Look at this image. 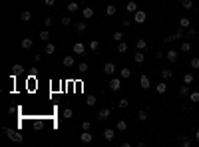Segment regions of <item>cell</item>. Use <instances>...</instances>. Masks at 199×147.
I'll return each mask as SVG.
<instances>
[{
    "label": "cell",
    "instance_id": "obj_1",
    "mask_svg": "<svg viewBox=\"0 0 199 147\" xmlns=\"http://www.w3.org/2000/svg\"><path fill=\"white\" fill-rule=\"evenodd\" d=\"M181 38H185V30L183 28H177L173 34H169L167 38H163V42L169 44V42H177V40H181Z\"/></svg>",
    "mask_w": 199,
    "mask_h": 147
},
{
    "label": "cell",
    "instance_id": "obj_2",
    "mask_svg": "<svg viewBox=\"0 0 199 147\" xmlns=\"http://www.w3.org/2000/svg\"><path fill=\"white\" fill-rule=\"evenodd\" d=\"M108 88L112 91H119V88H122V78H112V80L108 81Z\"/></svg>",
    "mask_w": 199,
    "mask_h": 147
},
{
    "label": "cell",
    "instance_id": "obj_3",
    "mask_svg": "<svg viewBox=\"0 0 199 147\" xmlns=\"http://www.w3.org/2000/svg\"><path fill=\"white\" fill-rule=\"evenodd\" d=\"M4 131H6V135H8V137L12 139V141H16V143H22V139H24V137L20 135L18 131H12V129H8V127H6Z\"/></svg>",
    "mask_w": 199,
    "mask_h": 147
},
{
    "label": "cell",
    "instance_id": "obj_4",
    "mask_svg": "<svg viewBox=\"0 0 199 147\" xmlns=\"http://www.w3.org/2000/svg\"><path fill=\"white\" fill-rule=\"evenodd\" d=\"M177 58H179V52H177V50H173V48L165 52V60H167V62L173 64V62H177Z\"/></svg>",
    "mask_w": 199,
    "mask_h": 147
},
{
    "label": "cell",
    "instance_id": "obj_5",
    "mask_svg": "<svg viewBox=\"0 0 199 147\" xmlns=\"http://www.w3.org/2000/svg\"><path fill=\"white\" fill-rule=\"evenodd\" d=\"M147 20V14L143 12V10H138V12H133V22H138V24H143Z\"/></svg>",
    "mask_w": 199,
    "mask_h": 147
},
{
    "label": "cell",
    "instance_id": "obj_6",
    "mask_svg": "<svg viewBox=\"0 0 199 147\" xmlns=\"http://www.w3.org/2000/svg\"><path fill=\"white\" fill-rule=\"evenodd\" d=\"M139 88H142V90H149V88H152V81H149V78H147L145 74L139 76Z\"/></svg>",
    "mask_w": 199,
    "mask_h": 147
},
{
    "label": "cell",
    "instance_id": "obj_7",
    "mask_svg": "<svg viewBox=\"0 0 199 147\" xmlns=\"http://www.w3.org/2000/svg\"><path fill=\"white\" fill-rule=\"evenodd\" d=\"M109 113H112V109H109V107H102L98 111V119H100V121H104V119L109 117Z\"/></svg>",
    "mask_w": 199,
    "mask_h": 147
},
{
    "label": "cell",
    "instance_id": "obj_8",
    "mask_svg": "<svg viewBox=\"0 0 199 147\" xmlns=\"http://www.w3.org/2000/svg\"><path fill=\"white\" fill-rule=\"evenodd\" d=\"M116 131H118V129H104V139H106V141H112V139H114L116 137Z\"/></svg>",
    "mask_w": 199,
    "mask_h": 147
},
{
    "label": "cell",
    "instance_id": "obj_9",
    "mask_svg": "<svg viewBox=\"0 0 199 147\" xmlns=\"http://www.w3.org/2000/svg\"><path fill=\"white\" fill-rule=\"evenodd\" d=\"M80 139H82V143H92V141H94V135H92L90 129H88V131H84L80 135Z\"/></svg>",
    "mask_w": 199,
    "mask_h": 147
},
{
    "label": "cell",
    "instance_id": "obj_10",
    "mask_svg": "<svg viewBox=\"0 0 199 147\" xmlns=\"http://www.w3.org/2000/svg\"><path fill=\"white\" fill-rule=\"evenodd\" d=\"M114 72H116V64H114V62H108V64L104 66V74H106V76H112Z\"/></svg>",
    "mask_w": 199,
    "mask_h": 147
},
{
    "label": "cell",
    "instance_id": "obj_11",
    "mask_svg": "<svg viewBox=\"0 0 199 147\" xmlns=\"http://www.w3.org/2000/svg\"><path fill=\"white\" fill-rule=\"evenodd\" d=\"M143 60H145V54H143L142 50H138V52L133 54V62L135 64H143Z\"/></svg>",
    "mask_w": 199,
    "mask_h": 147
},
{
    "label": "cell",
    "instance_id": "obj_12",
    "mask_svg": "<svg viewBox=\"0 0 199 147\" xmlns=\"http://www.w3.org/2000/svg\"><path fill=\"white\" fill-rule=\"evenodd\" d=\"M62 64H64V68H72L74 64H76V58H74V56H66L64 60H62Z\"/></svg>",
    "mask_w": 199,
    "mask_h": 147
},
{
    "label": "cell",
    "instance_id": "obj_13",
    "mask_svg": "<svg viewBox=\"0 0 199 147\" xmlns=\"http://www.w3.org/2000/svg\"><path fill=\"white\" fill-rule=\"evenodd\" d=\"M155 91H157L159 95H163V94L167 91V84H165V80H163V81H159V84L155 85Z\"/></svg>",
    "mask_w": 199,
    "mask_h": 147
},
{
    "label": "cell",
    "instance_id": "obj_14",
    "mask_svg": "<svg viewBox=\"0 0 199 147\" xmlns=\"http://www.w3.org/2000/svg\"><path fill=\"white\" fill-rule=\"evenodd\" d=\"M177 24H179V28L187 30V28H189V26H191V20L187 18V16H183V18H179V22H177Z\"/></svg>",
    "mask_w": 199,
    "mask_h": 147
},
{
    "label": "cell",
    "instance_id": "obj_15",
    "mask_svg": "<svg viewBox=\"0 0 199 147\" xmlns=\"http://www.w3.org/2000/svg\"><path fill=\"white\" fill-rule=\"evenodd\" d=\"M68 12H70V14H76L78 10H80V4H78V2H68Z\"/></svg>",
    "mask_w": 199,
    "mask_h": 147
},
{
    "label": "cell",
    "instance_id": "obj_16",
    "mask_svg": "<svg viewBox=\"0 0 199 147\" xmlns=\"http://www.w3.org/2000/svg\"><path fill=\"white\" fill-rule=\"evenodd\" d=\"M20 20H22V22H30V20H32V12H30V10H22V12H20Z\"/></svg>",
    "mask_w": 199,
    "mask_h": 147
},
{
    "label": "cell",
    "instance_id": "obj_17",
    "mask_svg": "<svg viewBox=\"0 0 199 147\" xmlns=\"http://www.w3.org/2000/svg\"><path fill=\"white\" fill-rule=\"evenodd\" d=\"M119 78H122V80H129V78H132V70H129V68H122V70H119Z\"/></svg>",
    "mask_w": 199,
    "mask_h": 147
},
{
    "label": "cell",
    "instance_id": "obj_18",
    "mask_svg": "<svg viewBox=\"0 0 199 147\" xmlns=\"http://www.w3.org/2000/svg\"><path fill=\"white\" fill-rule=\"evenodd\" d=\"M72 50H74V54H84V52H86V46H84L82 42H76Z\"/></svg>",
    "mask_w": 199,
    "mask_h": 147
},
{
    "label": "cell",
    "instance_id": "obj_19",
    "mask_svg": "<svg viewBox=\"0 0 199 147\" xmlns=\"http://www.w3.org/2000/svg\"><path fill=\"white\" fill-rule=\"evenodd\" d=\"M116 14H118V6H114V4L106 6V16H116Z\"/></svg>",
    "mask_w": 199,
    "mask_h": 147
},
{
    "label": "cell",
    "instance_id": "obj_20",
    "mask_svg": "<svg viewBox=\"0 0 199 147\" xmlns=\"http://www.w3.org/2000/svg\"><path fill=\"white\" fill-rule=\"evenodd\" d=\"M82 14H84V18H86V20H90L92 16H94V8H92V6H86V8L82 10Z\"/></svg>",
    "mask_w": 199,
    "mask_h": 147
},
{
    "label": "cell",
    "instance_id": "obj_21",
    "mask_svg": "<svg viewBox=\"0 0 199 147\" xmlns=\"http://www.w3.org/2000/svg\"><path fill=\"white\" fill-rule=\"evenodd\" d=\"M126 10H128V12H138V2H133V0H129L128 4H126Z\"/></svg>",
    "mask_w": 199,
    "mask_h": 147
},
{
    "label": "cell",
    "instance_id": "obj_22",
    "mask_svg": "<svg viewBox=\"0 0 199 147\" xmlns=\"http://www.w3.org/2000/svg\"><path fill=\"white\" fill-rule=\"evenodd\" d=\"M193 80H195V76H193V74H191V72H185V74H183V84H193Z\"/></svg>",
    "mask_w": 199,
    "mask_h": 147
},
{
    "label": "cell",
    "instance_id": "obj_23",
    "mask_svg": "<svg viewBox=\"0 0 199 147\" xmlns=\"http://www.w3.org/2000/svg\"><path fill=\"white\" fill-rule=\"evenodd\" d=\"M191 91H189V84H183V85H179V95L181 97H185V95H189Z\"/></svg>",
    "mask_w": 199,
    "mask_h": 147
},
{
    "label": "cell",
    "instance_id": "obj_24",
    "mask_svg": "<svg viewBox=\"0 0 199 147\" xmlns=\"http://www.w3.org/2000/svg\"><path fill=\"white\" fill-rule=\"evenodd\" d=\"M135 48H138V50H142V52H145V50H147V42H145L143 38H139L138 42H135Z\"/></svg>",
    "mask_w": 199,
    "mask_h": 147
},
{
    "label": "cell",
    "instance_id": "obj_25",
    "mask_svg": "<svg viewBox=\"0 0 199 147\" xmlns=\"http://www.w3.org/2000/svg\"><path fill=\"white\" fill-rule=\"evenodd\" d=\"M161 78H163V80H171V78H173V70L163 68V70H161Z\"/></svg>",
    "mask_w": 199,
    "mask_h": 147
},
{
    "label": "cell",
    "instance_id": "obj_26",
    "mask_svg": "<svg viewBox=\"0 0 199 147\" xmlns=\"http://www.w3.org/2000/svg\"><path fill=\"white\" fill-rule=\"evenodd\" d=\"M116 129H118V131H126V129H128V121H126V119H119L118 123H116Z\"/></svg>",
    "mask_w": 199,
    "mask_h": 147
},
{
    "label": "cell",
    "instance_id": "obj_27",
    "mask_svg": "<svg viewBox=\"0 0 199 147\" xmlns=\"http://www.w3.org/2000/svg\"><path fill=\"white\" fill-rule=\"evenodd\" d=\"M112 40H114V42H122V40H123V32H122V30L114 32V34H112Z\"/></svg>",
    "mask_w": 199,
    "mask_h": 147
},
{
    "label": "cell",
    "instance_id": "obj_28",
    "mask_svg": "<svg viewBox=\"0 0 199 147\" xmlns=\"http://www.w3.org/2000/svg\"><path fill=\"white\" fill-rule=\"evenodd\" d=\"M20 46H22L24 50H30V48H32V40H30V38H22V42H20Z\"/></svg>",
    "mask_w": 199,
    "mask_h": 147
},
{
    "label": "cell",
    "instance_id": "obj_29",
    "mask_svg": "<svg viewBox=\"0 0 199 147\" xmlns=\"http://www.w3.org/2000/svg\"><path fill=\"white\" fill-rule=\"evenodd\" d=\"M88 48H90L92 52H98V50H100V42H98V40H90V44H88Z\"/></svg>",
    "mask_w": 199,
    "mask_h": 147
},
{
    "label": "cell",
    "instance_id": "obj_30",
    "mask_svg": "<svg viewBox=\"0 0 199 147\" xmlns=\"http://www.w3.org/2000/svg\"><path fill=\"white\" fill-rule=\"evenodd\" d=\"M195 36H197V30H195V28L189 26V28L185 30V38H195Z\"/></svg>",
    "mask_w": 199,
    "mask_h": 147
},
{
    "label": "cell",
    "instance_id": "obj_31",
    "mask_svg": "<svg viewBox=\"0 0 199 147\" xmlns=\"http://www.w3.org/2000/svg\"><path fill=\"white\" fill-rule=\"evenodd\" d=\"M179 52H191V44L185 40V42H181V46H179Z\"/></svg>",
    "mask_w": 199,
    "mask_h": 147
},
{
    "label": "cell",
    "instance_id": "obj_32",
    "mask_svg": "<svg viewBox=\"0 0 199 147\" xmlns=\"http://www.w3.org/2000/svg\"><path fill=\"white\" fill-rule=\"evenodd\" d=\"M22 70H24V68L20 66V64H14V66H12V76H20Z\"/></svg>",
    "mask_w": 199,
    "mask_h": 147
},
{
    "label": "cell",
    "instance_id": "obj_33",
    "mask_svg": "<svg viewBox=\"0 0 199 147\" xmlns=\"http://www.w3.org/2000/svg\"><path fill=\"white\" fill-rule=\"evenodd\" d=\"M181 8L191 10V8H193V0H181Z\"/></svg>",
    "mask_w": 199,
    "mask_h": 147
},
{
    "label": "cell",
    "instance_id": "obj_34",
    "mask_svg": "<svg viewBox=\"0 0 199 147\" xmlns=\"http://www.w3.org/2000/svg\"><path fill=\"white\" fill-rule=\"evenodd\" d=\"M118 52H119V54H123V52H128V44L123 42V40H122V42H118Z\"/></svg>",
    "mask_w": 199,
    "mask_h": 147
},
{
    "label": "cell",
    "instance_id": "obj_35",
    "mask_svg": "<svg viewBox=\"0 0 199 147\" xmlns=\"http://www.w3.org/2000/svg\"><path fill=\"white\" fill-rule=\"evenodd\" d=\"M78 72H80V74H88V64L80 62V64H78Z\"/></svg>",
    "mask_w": 199,
    "mask_h": 147
},
{
    "label": "cell",
    "instance_id": "obj_36",
    "mask_svg": "<svg viewBox=\"0 0 199 147\" xmlns=\"http://www.w3.org/2000/svg\"><path fill=\"white\" fill-rule=\"evenodd\" d=\"M189 66L193 68V70H199V56H195V58H191V62H189Z\"/></svg>",
    "mask_w": 199,
    "mask_h": 147
},
{
    "label": "cell",
    "instance_id": "obj_37",
    "mask_svg": "<svg viewBox=\"0 0 199 147\" xmlns=\"http://www.w3.org/2000/svg\"><path fill=\"white\" fill-rule=\"evenodd\" d=\"M86 28H88V26H86V22H76V30H78L80 34H84Z\"/></svg>",
    "mask_w": 199,
    "mask_h": 147
},
{
    "label": "cell",
    "instance_id": "obj_38",
    "mask_svg": "<svg viewBox=\"0 0 199 147\" xmlns=\"http://www.w3.org/2000/svg\"><path fill=\"white\" fill-rule=\"evenodd\" d=\"M44 52H46V54H54V52H56V46H54V44H46V46H44Z\"/></svg>",
    "mask_w": 199,
    "mask_h": 147
},
{
    "label": "cell",
    "instance_id": "obj_39",
    "mask_svg": "<svg viewBox=\"0 0 199 147\" xmlns=\"http://www.w3.org/2000/svg\"><path fill=\"white\" fill-rule=\"evenodd\" d=\"M40 40H42V42H48V40H50V32H48V30H42V32H40Z\"/></svg>",
    "mask_w": 199,
    "mask_h": 147
},
{
    "label": "cell",
    "instance_id": "obj_40",
    "mask_svg": "<svg viewBox=\"0 0 199 147\" xmlns=\"http://www.w3.org/2000/svg\"><path fill=\"white\" fill-rule=\"evenodd\" d=\"M96 101H98V100H96V95H88V97H86V105H90V107L96 105Z\"/></svg>",
    "mask_w": 199,
    "mask_h": 147
},
{
    "label": "cell",
    "instance_id": "obj_41",
    "mask_svg": "<svg viewBox=\"0 0 199 147\" xmlns=\"http://www.w3.org/2000/svg\"><path fill=\"white\" fill-rule=\"evenodd\" d=\"M138 119H139V121H145V119H147V111H145V109H139V111H138Z\"/></svg>",
    "mask_w": 199,
    "mask_h": 147
},
{
    "label": "cell",
    "instance_id": "obj_42",
    "mask_svg": "<svg viewBox=\"0 0 199 147\" xmlns=\"http://www.w3.org/2000/svg\"><path fill=\"white\" fill-rule=\"evenodd\" d=\"M60 22H62V26H72V18H70V16H64V18H60Z\"/></svg>",
    "mask_w": 199,
    "mask_h": 147
},
{
    "label": "cell",
    "instance_id": "obj_43",
    "mask_svg": "<svg viewBox=\"0 0 199 147\" xmlns=\"http://www.w3.org/2000/svg\"><path fill=\"white\" fill-rule=\"evenodd\" d=\"M128 105H129V101H128V100H126V97H122V100H119V101H118V107H119V109H123V107H128Z\"/></svg>",
    "mask_w": 199,
    "mask_h": 147
},
{
    "label": "cell",
    "instance_id": "obj_44",
    "mask_svg": "<svg viewBox=\"0 0 199 147\" xmlns=\"http://www.w3.org/2000/svg\"><path fill=\"white\" fill-rule=\"evenodd\" d=\"M189 101H193V104L199 101V91H191V94H189Z\"/></svg>",
    "mask_w": 199,
    "mask_h": 147
},
{
    "label": "cell",
    "instance_id": "obj_45",
    "mask_svg": "<svg viewBox=\"0 0 199 147\" xmlns=\"http://www.w3.org/2000/svg\"><path fill=\"white\" fill-rule=\"evenodd\" d=\"M82 129H84V131L92 129V121H88V119H86V121H82Z\"/></svg>",
    "mask_w": 199,
    "mask_h": 147
},
{
    "label": "cell",
    "instance_id": "obj_46",
    "mask_svg": "<svg viewBox=\"0 0 199 147\" xmlns=\"http://www.w3.org/2000/svg\"><path fill=\"white\" fill-rule=\"evenodd\" d=\"M181 145H183V147H191V139L189 137H181Z\"/></svg>",
    "mask_w": 199,
    "mask_h": 147
},
{
    "label": "cell",
    "instance_id": "obj_47",
    "mask_svg": "<svg viewBox=\"0 0 199 147\" xmlns=\"http://www.w3.org/2000/svg\"><path fill=\"white\" fill-rule=\"evenodd\" d=\"M52 24H54V20H52V18H44V26H46V28H50Z\"/></svg>",
    "mask_w": 199,
    "mask_h": 147
},
{
    "label": "cell",
    "instance_id": "obj_48",
    "mask_svg": "<svg viewBox=\"0 0 199 147\" xmlns=\"http://www.w3.org/2000/svg\"><path fill=\"white\" fill-rule=\"evenodd\" d=\"M72 115H74V111H72L70 107H66V109H64V117H72Z\"/></svg>",
    "mask_w": 199,
    "mask_h": 147
},
{
    "label": "cell",
    "instance_id": "obj_49",
    "mask_svg": "<svg viewBox=\"0 0 199 147\" xmlns=\"http://www.w3.org/2000/svg\"><path fill=\"white\" fill-rule=\"evenodd\" d=\"M26 88H30V90H34V78H30V80H26Z\"/></svg>",
    "mask_w": 199,
    "mask_h": 147
},
{
    "label": "cell",
    "instance_id": "obj_50",
    "mask_svg": "<svg viewBox=\"0 0 199 147\" xmlns=\"http://www.w3.org/2000/svg\"><path fill=\"white\" fill-rule=\"evenodd\" d=\"M155 58L157 60H163V58H165V52H155Z\"/></svg>",
    "mask_w": 199,
    "mask_h": 147
},
{
    "label": "cell",
    "instance_id": "obj_51",
    "mask_svg": "<svg viewBox=\"0 0 199 147\" xmlns=\"http://www.w3.org/2000/svg\"><path fill=\"white\" fill-rule=\"evenodd\" d=\"M129 24H132V20H129V18H126V20H123V22H122V26H123V28H128Z\"/></svg>",
    "mask_w": 199,
    "mask_h": 147
},
{
    "label": "cell",
    "instance_id": "obj_52",
    "mask_svg": "<svg viewBox=\"0 0 199 147\" xmlns=\"http://www.w3.org/2000/svg\"><path fill=\"white\" fill-rule=\"evenodd\" d=\"M42 60V54H34V62H40Z\"/></svg>",
    "mask_w": 199,
    "mask_h": 147
},
{
    "label": "cell",
    "instance_id": "obj_53",
    "mask_svg": "<svg viewBox=\"0 0 199 147\" xmlns=\"http://www.w3.org/2000/svg\"><path fill=\"white\" fill-rule=\"evenodd\" d=\"M54 2H56V0H44V4H46V6H54Z\"/></svg>",
    "mask_w": 199,
    "mask_h": 147
},
{
    "label": "cell",
    "instance_id": "obj_54",
    "mask_svg": "<svg viewBox=\"0 0 199 147\" xmlns=\"http://www.w3.org/2000/svg\"><path fill=\"white\" fill-rule=\"evenodd\" d=\"M195 141L199 143V129H197V131H195Z\"/></svg>",
    "mask_w": 199,
    "mask_h": 147
},
{
    "label": "cell",
    "instance_id": "obj_55",
    "mask_svg": "<svg viewBox=\"0 0 199 147\" xmlns=\"http://www.w3.org/2000/svg\"><path fill=\"white\" fill-rule=\"evenodd\" d=\"M60 2H66V0H60Z\"/></svg>",
    "mask_w": 199,
    "mask_h": 147
}]
</instances>
